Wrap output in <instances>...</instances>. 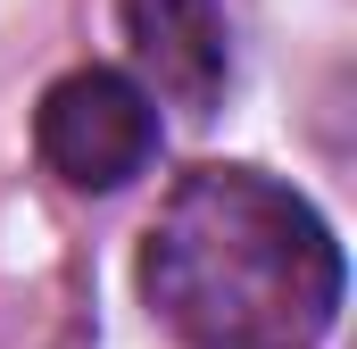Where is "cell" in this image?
<instances>
[{
	"label": "cell",
	"mask_w": 357,
	"mask_h": 349,
	"mask_svg": "<svg viewBox=\"0 0 357 349\" xmlns=\"http://www.w3.org/2000/svg\"><path fill=\"white\" fill-rule=\"evenodd\" d=\"M125 50L150 75L142 91L175 100L183 117H216L225 84H233V25L225 0H116Z\"/></svg>",
	"instance_id": "cell-3"
},
{
	"label": "cell",
	"mask_w": 357,
	"mask_h": 349,
	"mask_svg": "<svg viewBox=\"0 0 357 349\" xmlns=\"http://www.w3.org/2000/svg\"><path fill=\"white\" fill-rule=\"evenodd\" d=\"M341 291L333 225L266 167H191L142 233V299L191 349H307L333 333Z\"/></svg>",
	"instance_id": "cell-1"
},
{
	"label": "cell",
	"mask_w": 357,
	"mask_h": 349,
	"mask_svg": "<svg viewBox=\"0 0 357 349\" xmlns=\"http://www.w3.org/2000/svg\"><path fill=\"white\" fill-rule=\"evenodd\" d=\"M33 150L67 191H125L158 158V100L116 67H67L33 108Z\"/></svg>",
	"instance_id": "cell-2"
}]
</instances>
